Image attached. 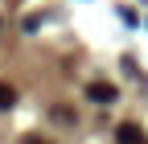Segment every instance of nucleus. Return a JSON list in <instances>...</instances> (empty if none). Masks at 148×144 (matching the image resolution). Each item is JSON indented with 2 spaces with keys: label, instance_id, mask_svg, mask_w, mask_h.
Returning a JSON list of instances; mask_svg holds the SVG:
<instances>
[{
  "label": "nucleus",
  "instance_id": "20e7f679",
  "mask_svg": "<svg viewBox=\"0 0 148 144\" xmlns=\"http://www.w3.org/2000/svg\"><path fill=\"white\" fill-rule=\"evenodd\" d=\"M41 21H45V16H41V12H33L29 21H25V33H37V25H41Z\"/></svg>",
  "mask_w": 148,
  "mask_h": 144
},
{
  "label": "nucleus",
  "instance_id": "f257e3e1",
  "mask_svg": "<svg viewBox=\"0 0 148 144\" xmlns=\"http://www.w3.org/2000/svg\"><path fill=\"white\" fill-rule=\"evenodd\" d=\"M86 95H90V103H115V99H119V91H115L111 82H90Z\"/></svg>",
  "mask_w": 148,
  "mask_h": 144
},
{
  "label": "nucleus",
  "instance_id": "f03ea898",
  "mask_svg": "<svg viewBox=\"0 0 148 144\" xmlns=\"http://www.w3.org/2000/svg\"><path fill=\"white\" fill-rule=\"evenodd\" d=\"M115 140H119V144H148V140H144V132L136 128V123H119Z\"/></svg>",
  "mask_w": 148,
  "mask_h": 144
},
{
  "label": "nucleus",
  "instance_id": "39448f33",
  "mask_svg": "<svg viewBox=\"0 0 148 144\" xmlns=\"http://www.w3.org/2000/svg\"><path fill=\"white\" fill-rule=\"evenodd\" d=\"M21 144H49V140H45V136H25Z\"/></svg>",
  "mask_w": 148,
  "mask_h": 144
},
{
  "label": "nucleus",
  "instance_id": "7ed1b4c3",
  "mask_svg": "<svg viewBox=\"0 0 148 144\" xmlns=\"http://www.w3.org/2000/svg\"><path fill=\"white\" fill-rule=\"evenodd\" d=\"M12 103H16V86L12 82H0V111H8Z\"/></svg>",
  "mask_w": 148,
  "mask_h": 144
}]
</instances>
